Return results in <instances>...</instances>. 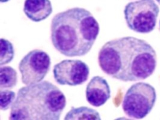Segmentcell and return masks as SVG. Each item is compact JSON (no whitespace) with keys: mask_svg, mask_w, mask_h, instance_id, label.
I'll return each mask as SVG.
<instances>
[{"mask_svg":"<svg viewBox=\"0 0 160 120\" xmlns=\"http://www.w3.org/2000/svg\"><path fill=\"white\" fill-rule=\"evenodd\" d=\"M102 70L122 82L143 80L156 69V51L146 40L133 37L115 38L106 42L98 54Z\"/></svg>","mask_w":160,"mask_h":120,"instance_id":"obj_1","label":"cell"},{"mask_svg":"<svg viewBox=\"0 0 160 120\" xmlns=\"http://www.w3.org/2000/svg\"><path fill=\"white\" fill-rule=\"evenodd\" d=\"M100 29L89 11L73 8L58 13L52 19L51 41L55 48L65 56H84L92 48Z\"/></svg>","mask_w":160,"mask_h":120,"instance_id":"obj_2","label":"cell"},{"mask_svg":"<svg viewBox=\"0 0 160 120\" xmlns=\"http://www.w3.org/2000/svg\"><path fill=\"white\" fill-rule=\"evenodd\" d=\"M66 105V97L57 86L40 82L19 89L9 119L59 120Z\"/></svg>","mask_w":160,"mask_h":120,"instance_id":"obj_3","label":"cell"},{"mask_svg":"<svg viewBox=\"0 0 160 120\" xmlns=\"http://www.w3.org/2000/svg\"><path fill=\"white\" fill-rule=\"evenodd\" d=\"M156 98V90L152 85L147 82H137L126 92L122 101V110L129 118L143 119L153 108Z\"/></svg>","mask_w":160,"mask_h":120,"instance_id":"obj_4","label":"cell"},{"mask_svg":"<svg viewBox=\"0 0 160 120\" xmlns=\"http://www.w3.org/2000/svg\"><path fill=\"white\" fill-rule=\"evenodd\" d=\"M159 12V6L154 0L130 2L123 10L128 28L140 33H148L154 30Z\"/></svg>","mask_w":160,"mask_h":120,"instance_id":"obj_5","label":"cell"},{"mask_svg":"<svg viewBox=\"0 0 160 120\" xmlns=\"http://www.w3.org/2000/svg\"><path fill=\"white\" fill-rule=\"evenodd\" d=\"M50 66L51 59L46 52L40 49L29 52L18 66L22 82L27 85L40 82L50 70Z\"/></svg>","mask_w":160,"mask_h":120,"instance_id":"obj_6","label":"cell"},{"mask_svg":"<svg viewBox=\"0 0 160 120\" xmlns=\"http://www.w3.org/2000/svg\"><path fill=\"white\" fill-rule=\"evenodd\" d=\"M88 66L79 60H64L55 65L54 78L58 84L76 86L86 82L88 78Z\"/></svg>","mask_w":160,"mask_h":120,"instance_id":"obj_7","label":"cell"},{"mask_svg":"<svg viewBox=\"0 0 160 120\" xmlns=\"http://www.w3.org/2000/svg\"><path fill=\"white\" fill-rule=\"evenodd\" d=\"M86 98L93 107H99L106 103L111 97V90L107 81L102 77L95 76L88 83Z\"/></svg>","mask_w":160,"mask_h":120,"instance_id":"obj_8","label":"cell"},{"mask_svg":"<svg viewBox=\"0 0 160 120\" xmlns=\"http://www.w3.org/2000/svg\"><path fill=\"white\" fill-rule=\"evenodd\" d=\"M23 10L31 20L39 22L51 15L53 8L50 0H25Z\"/></svg>","mask_w":160,"mask_h":120,"instance_id":"obj_9","label":"cell"},{"mask_svg":"<svg viewBox=\"0 0 160 120\" xmlns=\"http://www.w3.org/2000/svg\"><path fill=\"white\" fill-rule=\"evenodd\" d=\"M64 120H101L98 111L87 107H72L65 115Z\"/></svg>","mask_w":160,"mask_h":120,"instance_id":"obj_10","label":"cell"},{"mask_svg":"<svg viewBox=\"0 0 160 120\" xmlns=\"http://www.w3.org/2000/svg\"><path fill=\"white\" fill-rule=\"evenodd\" d=\"M18 74L16 70L11 66L1 67L0 89H12L17 84Z\"/></svg>","mask_w":160,"mask_h":120,"instance_id":"obj_11","label":"cell"},{"mask_svg":"<svg viewBox=\"0 0 160 120\" xmlns=\"http://www.w3.org/2000/svg\"><path fill=\"white\" fill-rule=\"evenodd\" d=\"M14 54L13 44L7 39L1 38L0 65L2 66L11 62L13 59Z\"/></svg>","mask_w":160,"mask_h":120,"instance_id":"obj_12","label":"cell"},{"mask_svg":"<svg viewBox=\"0 0 160 120\" xmlns=\"http://www.w3.org/2000/svg\"><path fill=\"white\" fill-rule=\"evenodd\" d=\"M1 110L6 111L12 107L16 98L15 92L8 90H1L0 92Z\"/></svg>","mask_w":160,"mask_h":120,"instance_id":"obj_13","label":"cell"},{"mask_svg":"<svg viewBox=\"0 0 160 120\" xmlns=\"http://www.w3.org/2000/svg\"><path fill=\"white\" fill-rule=\"evenodd\" d=\"M10 0H1V2H8Z\"/></svg>","mask_w":160,"mask_h":120,"instance_id":"obj_14","label":"cell"},{"mask_svg":"<svg viewBox=\"0 0 160 120\" xmlns=\"http://www.w3.org/2000/svg\"><path fill=\"white\" fill-rule=\"evenodd\" d=\"M156 2L159 4H160V0H156Z\"/></svg>","mask_w":160,"mask_h":120,"instance_id":"obj_15","label":"cell"},{"mask_svg":"<svg viewBox=\"0 0 160 120\" xmlns=\"http://www.w3.org/2000/svg\"><path fill=\"white\" fill-rule=\"evenodd\" d=\"M159 25H160V22H159Z\"/></svg>","mask_w":160,"mask_h":120,"instance_id":"obj_16","label":"cell"}]
</instances>
